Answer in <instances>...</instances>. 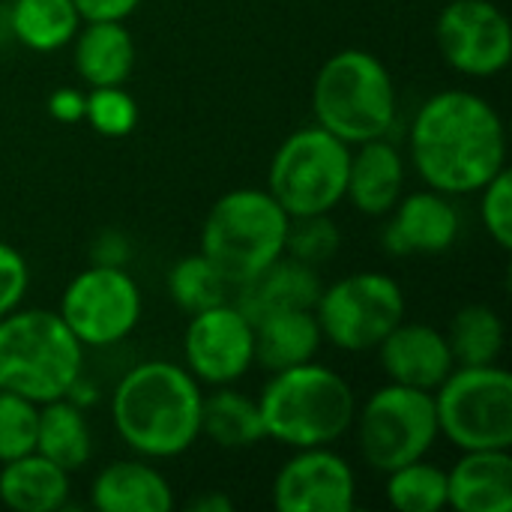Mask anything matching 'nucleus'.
I'll list each match as a JSON object with an SVG mask.
<instances>
[{
    "label": "nucleus",
    "mask_w": 512,
    "mask_h": 512,
    "mask_svg": "<svg viewBox=\"0 0 512 512\" xmlns=\"http://www.w3.org/2000/svg\"><path fill=\"white\" fill-rule=\"evenodd\" d=\"M27 285H30V270L24 255L15 246L0 243V318H6L21 306Z\"/></svg>",
    "instance_id": "obj_34"
},
{
    "label": "nucleus",
    "mask_w": 512,
    "mask_h": 512,
    "mask_svg": "<svg viewBox=\"0 0 512 512\" xmlns=\"http://www.w3.org/2000/svg\"><path fill=\"white\" fill-rule=\"evenodd\" d=\"M354 423L360 453L366 465L378 474H390L408 462L426 459V453L438 441V414L432 393L402 384H387L375 390Z\"/></svg>",
    "instance_id": "obj_9"
},
{
    "label": "nucleus",
    "mask_w": 512,
    "mask_h": 512,
    "mask_svg": "<svg viewBox=\"0 0 512 512\" xmlns=\"http://www.w3.org/2000/svg\"><path fill=\"white\" fill-rule=\"evenodd\" d=\"M81 21H126L144 0H72Z\"/></svg>",
    "instance_id": "obj_35"
},
{
    "label": "nucleus",
    "mask_w": 512,
    "mask_h": 512,
    "mask_svg": "<svg viewBox=\"0 0 512 512\" xmlns=\"http://www.w3.org/2000/svg\"><path fill=\"white\" fill-rule=\"evenodd\" d=\"M318 294H321V279H318L315 267L282 255L270 267H264L258 276L237 285L234 306L249 318V324H255L273 312L315 309Z\"/></svg>",
    "instance_id": "obj_18"
},
{
    "label": "nucleus",
    "mask_w": 512,
    "mask_h": 512,
    "mask_svg": "<svg viewBox=\"0 0 512 512\" xmlns=\"http://www.w3.org/2000/svg\"><path fill=\"white\" fill-rule=\"evenodd\" d=\"M405 162L387 138L357 144L348 162L345 198L366 216H387L402 198Z\"/></svg>",
    "instance_id": "obj_19"
},
{
    "label": "nucleus",
    "mask_w": 512,
    "mask_h": 512,
    "mask_svg": "<svg viewBox=\"0 0 512 512\" xmlns=\"http://www.w3.org/2000/svg\"><path fill=\"white\" fill-rule=\"evenodd\" d=\"M438 48L444 60L471 78H492L512 57V27L492 0H453L438 15Z\"/></svg>",
    "instance_id": "obj_12"
},
{
    "label": "nucleus",
    "mask_w": 512,
    "mask_h": 512,
    "mask_svg": "<svg viewBox=\"0 0 512 512\" xmlns=\"http://www.w3.org/2000/svg\"><path fill=\"white\" fill-rule=\"evenodd\" d=\"M69 501V474L36 450L3 462L0 504L15 512H57Z\"/></svg>",
    "instance_id": "obj_23"
},
{
    "label": "nucleus",
    "mask_w": 512,
    "mask_h": 512,
    "mask_svg": "<svg viewBox=\"0 0 512 512\" xmlns=\"http://www.w3.org/2000/svg\"><path fill=\"white\" fill-rule=\"evenodd\" d=\"M90 504L99 512H168L174 507V492L153 465L120 459L96 474Z\"/></svg>",
    "instance_id": "obj_20"
},
{
    "label": "nucleus",
    "mask_w": 512,
    "mask_h": 512,
    "mask_svg": "<svg viewBox=\"0 0 512 512\" xmlns=\"http://www.w3.org/2000/svg\"><path fill=\"white\" fill-rule=\"evenodd\" d=\"M183 360L198 384L225 387L255 363V330L234 303L195 312L183 336Z\"/></svg>",
    "instance_id": "obj_13"
},
{
    "label": "nucleus",
    "mask_w": 512,
    "mask_h": 512,
    "mask_svg": "<svg viewBox=\"0 0 512 512\" xmlns=\"http://www.w3.org/2000/svg\"><path fill=\"white\" fill-rule=\"evenodd\" d=\"M189 510L195 512H231L234 510V501L225 498L222 492H210V495H201L189 504Z\"/></svg>",
    "instance_id": "obj_37"
},
{
    "label": "nucleus",
    "mask_w": 512,
    "mask_h": 512,
    "mask_svg": "<svg viewBox=\"0 0 512 512\" xmlns=\"http://www.w3.org/2000/svg\"><path fill=\"white\" fill-rule=\"evenodd\" d=\"M60 318L84 348H108L138 327L141 291L123 267L93 264L66 285Z\"/></svg>",
    "instance_id": "obj_11"
},
{
    "label": "nucleus",
    "mask_w": 512,
    "mask_h": 512,
    "mask_svg": "<svg viewBox=\"0 0 512 512\" xmlns=\"http://www.w3.org/2000/svg\"><path fill=\"white\" fill-rule=\"evenodd\" d=\"M339 243H342V234H339L336 222L330 219V213L294 216L288 222L285 255L300 261V264L321 267V264H327L339 252Z\"/></svg>",
    "instance_id": "obj_30"
},
{
    "label": "nucleus",
    "mask_w": 512,
    "mask_h": 512,
    "mask_svg": "<svg viewBox=\"0 0 512 512\" xmlns=\"http://www.w3.org/2000/svg\"><path fill=\"white\" fill-rule=\"evenodd\" d=\"M84 120L105 138H123L138 123V105L132 93L117 87H90L84 102Z\"/></svg>",
    "instance_id": "obj_32"
},
{
    "label": "nucleus",
    "mask_w": 512,
    "mask_h": 512,
    "mask_svg": "<svg viewBox=\"0 0 512 512\" xmlns=\"http://www.w3.org/2000/svg\"><path fill=\"white\" fill-rule=\"evenodd\" d=\"M312 111L318 126L348 147L387 138L396 123L393 75L372 51H336L315 75Z\"/></svg>",
    "instance_id": "obj_5"
},
{
    "label": "nucleus",
    "mask_w": 512,
    "mask_h": 512,
    "mask_svg": "<svg viewBox=\"0 0 512 512\" xmlns=\"http://www.w3.org/2000/svg\"><path fill=\"white\" fill-rule=\"evenodd\" d=\"M390 384L435 393L441 381L456 369L447 333L432 324H396L375 348Z\"/></svg>",
    "instance_id": "obj_16"
},
{
    "label": "nucleus",
    "mask_w": 512,
    "mask_h": 512,
    "mask_svg": "<svg viewBox=\"0 0 512 512\" xmlns=\"http://www.w3.org/2000/svg\"><path fill=\"white\" fill-rule=\"evenodd\" d=\"M411 162L444 195L480 192L507 168V132L495 105L471 90L429 96L411 126Z\"/></svg>",
    "instance_id": "obj_1"
},
{
    "label": "nucleus",
    "mask_w": 512,
    "mask_h": 512,
    "mask_svg": "<svg viewBox=\"0 0 512 512\" xmlns=\"http://www.w3.org/2000/svg\"><path fill=\"white\" fill-rule=\"evenodd\" d=\"M72 42L75 69L90 87H117L132 75L135 42L123 21H84Z\"/></svg>",
    "instance_id": "obj_22"
},
{
    "label": "nucleus",
    "mask_w": 512,
    "mask_h": 512,
    "mask_svg": "<svg viewBox=\"0 0 512 512\" xmlns=\"http://www.w3.org/2000/svg\"><path fill=\"white\" fill-rule=\"evenodd\" d=\"M351 147L321 126L288 135L273 153L267 192L294 216L330 213L345 201Z\"/></svg>",
    "instance_id": "obj_8"
},
{
    "label": "nucleus",
    "mask_w": 512,
    "mask_h": 512,
    "mask_svg": "<svg viewBox=\"0 0 512 512\" xmlns=\"http://www.w3.org/2000/svg\"><path fill=\"white\" fill-rule=\"evenodd\" d=\"M36 423H39L36 402L0 390V465L36 450Z\"/></svg>",
    "instance_id": "obj_31"
},
{
    "label": "nucleus",
    "mask_w": 512,
    "mask_h": 512,
    "mask_svg": "<svg viewBox=\"0 0 512 512\" xmlns=\"http://www.w3.org/2000/svg\"><path fill=\"white\" fill-rule=\"evenodd\" d=\"M387 501L399 512H438L447 507V471L426 459L387 474Z\"/></svg>",
    "instance_id": "obj_28"
},
{
    "label": "nucleus",
    "mask_w": 512,
    "mask_h": 512,
    "mask_svg": "<svg viewBox=\"0 0 512 512\" xmlns=\"http://www.w3.org/2000/svg\"><path fill=\"white\" fill-rule=\"evenodd\" d=\"M81 15L72 0H15L9 9L12 36L30 51H57L75 39Z\"/></svg>",
    "instance_id": "obj_26"
},
{
    "label": "nucleus",
    "mask_w": 512,
    "mask_h": 512,
    "mask_svg": "<svg viewBox=\"0 0 512 512\" xmlns=\"http://www.w3.org/2000/svg\"><path fill=\"white\" fill-rule=\"evenodd\" d=\"M321 336L348 354L375 351L405 321V294L387 273H351L315 300Z\"/></svg>",
    "instance_id": "obj_10"
},
{
    "label": "nucleus",
    "mask_w": 512,
    "mask_h": 512,
    "mask_svg": "<svg viewBox=\"0 0 512 512\" xmlns=\"http://www.w3.org/2000/svg\"><path fill=\"white\" fill-rule=\"evenodd\" d=\"M279 512H351L357 507V477L330 447L297 450L273 480Z\"/></svg>",
    "instance_id": "obj_14"
},
{
    "label": "nucleus",
    "mask_w": 512,
    "mask_h": 512,
    "mask_svg": "<svg viewBox=\"0 0 512 512\" xmlns=\"http://www.w3.org/2000/svg\"><path fill=\"white\" fill-rule=\"evenodd\" d=\"M201 384L186 366L147 360L132 366L111 393L120 441L144 459L183 456L201 438Z\"/></svg>",
    "instance_id": "obj_2"
},
{
    "label": "nucleus",
    "mask_w": 512,
    "mask_h": 512,
    "mask_svg": "<svg viewBox=\"0 0 512 512\" xmlns=\"http://www.w3.org/2000/svg\"><path fill=\"white\" fill-rule=\"evenodd\" d=\"M393 219L384 228V249L396 258L408 255H441L459 240V210L450 195L423 189L396 201Z\"/></svg>",
    "instance_id": "obj_15"
},
{
    "label": "nucleus",
    "mask_w": 512,
    "mask_h": 512,
    "mask_svg": "<svg viewBox=\"0 0 512 512\" xmlns=\"http://www.w3.org/2000/svg\"><path fill=\"white\" fill-rule=\"evenodd\" d=\"M84 102L87 96L75 87H60L48 96V114L60 123H78L84 120Z\"/></svg>",
    "instance_id": "obj_36"
},
{
    "label": "nucleus",
    "mask_w": 512,
    "mask_h": 512,
    "mask_svg": "<svg viewBox=\"0 0 512 512\" xmlns=\"http://www.w3.org/2000/svg\"><path fill=\"white\" fill-rule=\"evenodd\" d=\"M432 399L438 435L462 453L512 447V378L498 363L456 366Z\"/></svg>",
    "instance_id": "obj_7"
},
{
    "label": "nucleus",
    "mask_w": 512,
    "mask_h": 512,
    "mask_svg": "<svg viewBox=\"0 0 512 512\" xmlns=\"http://www.w3.org/2000/svg\"><path fill=\"white\" fill-rule=\"evenodd\" d=\"M450 351L456 366H489L498 363L504 351V321L489 306H465L456 312L450 333Z\"/></svg>",
    "instance_id": "obj_27"
},
{
    "label": "nucleus",
    "mask_w": 512,
    "mask_h": 512,
    "mask_svg": "<svg viewBox=\"0 0 512 512\" xmlns=\"http://www.w3.org/2000/svg\"><path fill=\"white\" fill-rule=\"evenodd\" d=\"M288 222L267 189H231L204 219L201 255L237 288L285 255Z\"/></svg>",
    "instance_id": "obj_6"
},
{
    "label": "nucleus",
    "mask_w": 512,
    "mask_h": 512,
    "mask_svg": "<svg viewBox=\"0 0 512 512\" xmlns=\"http://www.w3.org/2000/svg\"><path fill=\"white\" fill-rule=\"evenodd\" d=\"M36 453L63 468L66 474L84 468L93 456V435L78 402L54 399L39 405L36 423Z\"/></svg>",
    "instance_id": "obj_24"
},
{
    "label": "nucleus",
    "mask_w": 512,
    "mask_h": 512,
    "mask_svg": "<svg viewBox=\"0 0 512 512\" xmlns=\"http://www.w3.org/2000/svg\"><path fill=\"white\" fill-rule=\"evenodd\" d=\"M201 435H207L216 447L246 450L267 438L258 399L231 390L228 384L201 402Z\"/></svg>",
    "instance_id": "obj_25"
},
{
    "label": "nucleus",
    "mask_w": 512,
    "mask_h": 512,
    "mask_svg": "<svg viewBox=\"0 0 512 512\" xmlns=\"http://www.w3.org/2000/svg\"><path fill=\"white\" fill-rule=\"evenodd\" d=\"M228 288L231 285L225 282V276L201 252L180 258L171 267V273H168V294L189 315L225 303L228 300Z\"/></svg>",
    "instance_id": "obj_29"
},
{
    "label": "nucleus",
    "mask_w": 512,
    "mask_h": 512,
    "mask_svg": "<svg viewBox=\"0 0 512 512\" xmlns=\"http://www.w3.org/2000/svg\"><path fill=\"white\" fill-rule=\"evenodd\" d=\"M480 192H483L480 201L483 225L495 240V246L507 252L512 246V174L507 168L498 171Z\"/></svg>",
    "instance_id": "obj_33"
},
{
    "label": "nucleus",
    "mask_w": 512,
    "mask_h": 512,
    "mask_svg": "<svg viewBox=\"0 0 512 512\" xmlns=\"http://www.w3.org/2000/svg\"><path fill=\"white\" fill-rule=\"evenodd\" d=\"M84 345L60 312L24 309L0 318V390L36 405L66 399L81 381Z\"/></svg>",
    "instance_id": "obj_4"
},
{
    "label": "nucleus",
    "mask_w": 512,
    "mask_h": 512,
    "mask_svg": "<svg viewBox=\"0 0 512 512\" xmlns=\"http://www.w3.org/2000/svg\"><path fill=\"white\" fill-rule=\"evenodd\" d=\"M447 507L456 512H510V450H465L447 471Z\"/></svg>",
    "instance_id": "obj_17"
},
{
    "label": "nucleus",
    "mask_w": 512,
    "mask_h": 512,
    "mask_svg": "<svg viewBox=\"0 0 512 512\" xmlns=\"http://www.w3.org/2000/svg\"><path fill=\"white\" fill-rule=\"evenodd\" d=\"M252 330H255V363H261L270 372L315 360L324 339L315 309L273 312L255 321Z\"/></svg>",
    "instance_id": "obj_21"
},
{
    "label": "nucleus",
    "mask_w": 512,
    "mask_h": 512,
    "mask_svg": "<svg viewBox=\"0 0 512 512\" xmlns=\"http://www.w3.org/2000/svg\"><path fill=\"white\" fill-rule=\"evenodd\" d=\"M267 438L303 450L333 447L357 417L351 384L315 360L279 369L258 396Z\"/></svg>",
    "instance_id": "obj_3"
}]
</instances>
